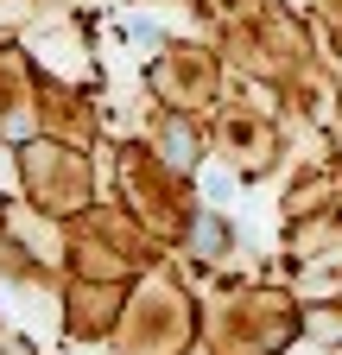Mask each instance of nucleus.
Instances as JSON below:
<instances>
[{
  "label": "nucleus",
  "instance_id": "f257e3e1",
  "mask_svg": "<svg viewBox=\"0 0 342 355\" xmlns=\"http://www.w3.org/2000/svg\"><path fill=\"white\" fill-rule=\"evenodd\" d=\"M222 241H228V235H222V222H216V216H203V222H197V248H203V254H216Z\"/></svg>",
  "mask_w": 342,
  "mask_h": 355
}]
</instances>
